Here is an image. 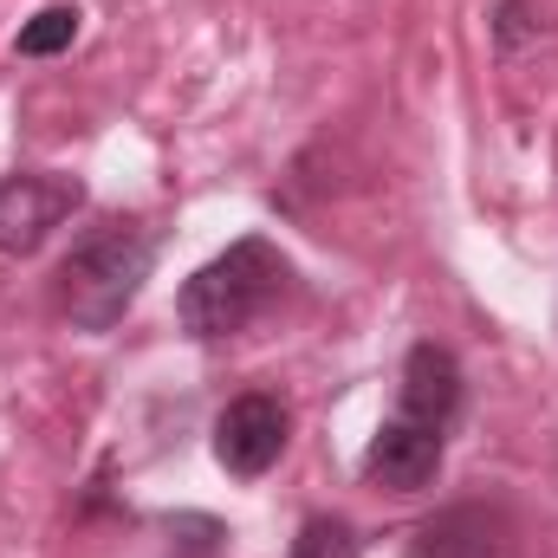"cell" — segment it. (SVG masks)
Returning <instances> with one entry per match:
<instances>
[{"instance_id":"obj_6","label":"cell","mask_w":558,"mask_h":558,"mask_svg":"<svg viewBox=\"0 0 558 558\" xmlns=\"http://www.w3.org/2000/svg\"><path fill=\"white\" fill-rule=\"evenodd\" d=\"M403 558H507V520L494 507H481V500L441 507L435 520H422L410 533Z\"/></svg>"},{"instance_id":"obj_2","label":"cell","mask_w":558,"mask_h":558,"mask_svg":"<svg viewBox=\"0 0 558 558\" xmlns=\"http://www.w3.org/2000/svg\"><path fill=\"white\" fill-rule=\"evenodd\" d=\"M286 279H292V260L274 241L247 234V241H234L228 254H215L208 267L189 274V286L175 292V318H182L189 338H234L286 292Z\"/></svg>"},{"instance_id":"obj_5","label":"cell","mask_w":558,"mask_h":558,"mask_svg":"<svg viewBox=\"0 0 558 558\" xmlns=\"http://www.w3.org/2000/svg\"><path fill=\"white\" fill-rule=\"evenodd\" d=\"M441 435H448V428L416 422V416L397 410V416L371 435V448H364V481H377V487H390V494H422V487L441 474Z\"/></svg>"},{"instance_id":"obj_8","label":"cell","mask_w":558,"mask_h":558,"mask_svg":"<svg viewBox=\"0 0 558 558\" xmlns=\"http://www.w3.org/2000/svg\"><path fill=\"white\" fill-rule=\"evenodd\" d=\"M78 20H85L78 7H39V13L20 26L13 52H20V59H59V52L78 39Z\"/></svg>"},{"instance_id":"obj_1","label":"cell","mask_w":558,"mask_h":558,"mask_svg":"<svg viewBox=\"0 0 558 558\" xmlns=\"http://www.w3.org/2000/svg\"><path fill=\"white\" fill-rule=\"evenodd\" d=\"M156 267V234L143 221H105L98 234H85L65 267H59V312L72 318V331H118L124 312L137 305L143 279Z\"/></svg>"},{"instance_id":"obj_3","label":"cell","mask_w":558,"mask_h":558,"mask_svg":"<svg viewBox=\"0 0 558 558\" xmlns=\"http://www.w3.org/2000/svg\"><path fill=\"white\" fill-rule=\"evenodd\" d=\"M85 208V182L65 169H20L0 175V254L26 260L52 241V228H65Z\"/></svg>"},{"instance_id":"obj_4","label":"cell","mask_w":558,"mask_h":558,"mask_svg":"<svg viewBox=\"0 0 558 558\" xmlns=\"http://www.w3.org/2000/svg\"><path fill=\"white\" fill-rule=\"evenodd\" d=\"M286 435H292L286 403L267 397V390H247V397H234V403L215 416V461H221L234 481H260L279 454H286Z\"/></svg>"},{"instance_id":"obj_7","label":"cell","mask_w":558,"mask_h":558,"mask_svg":"<svg viewBox=\"0 0 558 558\" xmlns=\"http://www.w3.org/2000/svg\"><path fill=\"white\" fill-rule=\"evenodd\" d=\"M397 410L416 422H435V428H448L461 416V357L448 344H428V338L410 344L403 384H397Z\"/></svg>"},{"instance_id":"obj_9","label":"cell","mask_w":558,"mask_h":558,"mask_svg":"<svg viewBox=\"0 0 558 558\" xmlns=\"http://www.w3.org/2000/svg\"><path fill=\"white\" fill-rule=\"evenodd\" d=\"M286 558H364V539H357V526L344 513H312Z\"/></svg>"}]
</instances>
